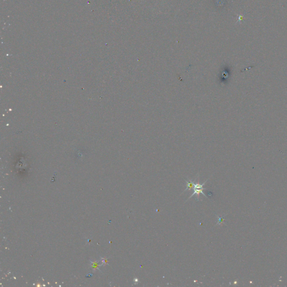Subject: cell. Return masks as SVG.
I'll use <instances>...</instances> for the list:
<instances>
[{"label":"cell","mask_w":287,"mask_h":287,"mask_svg":"<svg viewBox=\"0 0 287 287\" xmlns=\"http://www.w3.org/2000/svg\"><path fill=\"white\" fill-rule=\"evenodd\" d=\"M207 181H208V180H206L205 182H204L203 183L201 184V185H200L199 182L197 183H195L193 189H192L194 190V192H193L192 194L190 196V198L188 199V200H189L190 198H191L194 195H197V199H196V200H197V201H199V195H200V194H202L204 195L205 196H206V197L207 198L206 195L205 194V193H204L203 191V190L204 189H204L203 186L205 185V183L207 182Z\"/></svg>","instance_id":"1"},{"label":"cell","mask_w":287,"mask_h":287,"mask_svg":"<svg viewBox=\"0 0 287 287\" xmlns=\"http://www.w3.org/2000/svg\"><path fill=\"white\" fill-rule=\"evenodd\" d=\"M186 183H187V188H186L185 190V191H183V192H184L185 191H187V190H191V189H193L194 186L195 185L194 182L193 180H190L189 182L187 181H186Z\"/></svg>","instance_id":"2"},{"label":"cell","mask_w":287,"mask_h":287,"mask_svg":"<svg viewBox=\"0 0 287 287\" xmlns=\"http://www.w3.org/2000/svg\"><path fill=\"white\" fill-rule=\"evenodd\" d=\"M224 221V219H223V217H219V221H218V222L217 223V224H221L222 223V221Z\"/></svg>","instance_id":"3"}]
</instances>
